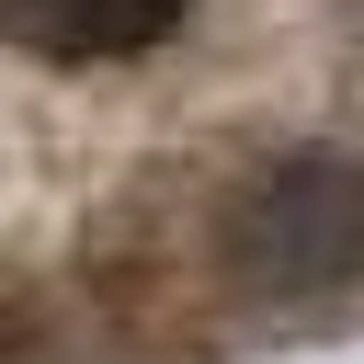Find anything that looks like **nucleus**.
<instances>
[{"mask_svg": "<svg viewBox=\"0 0 364 364\" xmlns=\"http://www.w3.org/2000/svg\"><path fill=\"white\" fill-rule=\"evenodd\" d=\"M239 250H250L262 284H330V273H353V250H364V182L330 171V159L273 171L262 205H250V228H239Z\"/></svg>", "mask_w": 364, "mask_h": 364, "instance_id": "obj_1", "label": "nucleus"}, {"mask_svg": "<svg viewBox=\"0 0 364 364\" xmlns=\"http://www.w3.org/2000/svg\"><path fill=\"white\" fill-rule=\"evenodd\" d=\"M193 0H0V34L34 46V57H125V46H159Z\"/></svg>", "mask_w": 364, "mask_h": 364, "instance_id": "obj_2", "label": "nucleus"}]
</instances>
